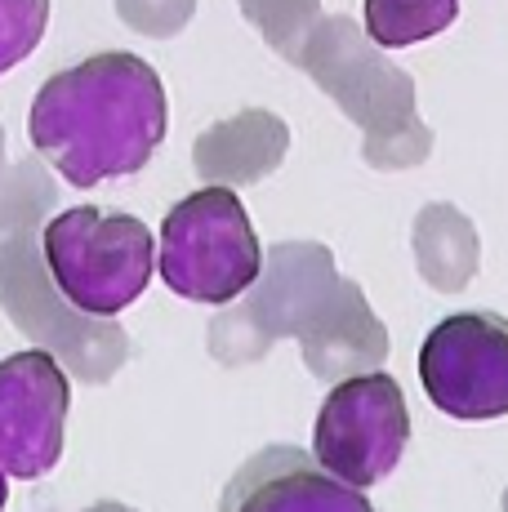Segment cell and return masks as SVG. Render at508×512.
I'll use <instances>...</instances> for the list:
<instances>
[{"label": "cell", "mask_w": 508, "mask_h": 512, "mask_svg": "<svg viewBox=\"0 0 508 512\" xmlns=\"http://www.w3.org/2000/svg\"><path fill=\"white\" fill-rule=\"evenodd\" d=\"M165 85L139 54L107 49L36 90L27 134L72 187L139 174L165 139Z\"/></svg>", "instance_id": "6da1fadb"}, {"label": "cell", "mask_w": 508, "mask_h": 512, "mask_svg": "<svg viewBox=\"0 0 508 512\" xmlns=\"http://www.w3.org/2000/svg\"><path fill=\"white\" fill-rule=\"evenodd\" d=\"M295 63H304L330 98L366 130V161L375 170H402L428 156V130L415 116V85L393 63L370 54L366 36L348 18L321 23L308 32Z\"/></svg>", "instance_id": "7a4b0ae2"}, {"label": "cell", "mask_w": 508, "mask_h": 512, "mask_svg": "<svg viewBox=\"0 0 508 512\" xmlns=\"http://www.w3.org/2000/svg\"><path fill=\"white\" fill-rule=\"evenodd\" d=\"M0 308L36 348L81 383H107L130 361V334L112 317H90L54 285L41 254V232L0 236Z\"/></svg>", "instance_id": "3957f363"}, {"label": "cell", "mask_w": 508, "mask_h": 512, "mask_svg": "<svg viewBox=\"0 0 508 512\" xmlns=\"http://www.w3.org/2000/svg\"><path fill=\"white\" fill-rule=\"evenodd\" d=\"M41 254L54 285L90 317H116L139 303L156 272V241L148 223L94 205L54 214L41 228Z\"/></svg>", "instance_id": "277c9868"}, {"label": "cell", "mask_w": 508, "mask_h": 512, "mask_svg": "<svg viewBox=\"0 0 508 512\" xmlns=\"http://www.w3.org/2000/svg\"><path fill=\"white\" fill-rule=\"evenodd\" d=\"M161 281L188 303L241 299L263 268V245L241 196L223 183L183 196L161 223Z\"/></svg>", "instance_id": "5b68a950"}, {"label": "cell", "mask_w": 508, "mask_h": 512, "mask_svg": "<svg viewBox=\"0 0 508 512\" xmlns=\"http://www.w3.org/2000/svg\"><path fill=\"white\" fill-rule=\"evenodd\" d=\"M339 285L335 254L317 241H281L268 250L246 299L223 303L210 321V357L219 366H250L277 339H299Z\"/></svg>", "instance_id": "8992f818"}, {"label": "cell", "mask_w": 508, "mask_h": 512, "mask_svg": "<svg viewBox=\"0 0 508 512\" xmlns=\"http://www.w3.org/2000/svg\"><path fill=\"white\" fill-rule=\"evenodd\" d=\"M410 446V410L393 374H353L321 401L312 459L339 481L366 490L402 464Z\"/></svg>", "instance_id": "52a82bcc"}, {"label": "cell", "mask_w": 508, "mask_h": 512, "mask_svg": "<svg viewBox=\"0 0 508 512\" xmlns=\"http://www.w3.org/2000/svg\"><path fill=\"white\" fill-rule=\"evenodd\" d=\"M419 383L442 415L486 423L508 415V317L455 312L428 330Z\"/></svg>", "instance_id": "ba28073f"}, {"label": "cell", "mask_w": 508, "mask_h": 512, "mask_svg": "<svg viewBox=\"0 0 508 512\" xmlns=\"http://www.w3.org/2000/svg\"><path fill=\"white\" fill-rule=\"evenodd\" d=\"M72 383L54 352L27 348L0 361V468L18 481L45 477L63 459Z\"/></svg>", "instance_id": "9c48e42d"}, {"label": "cell", "mask_w": 508, "mask_h": 512, "mask_svg": "<svg viewBox=\"0 0 508 512\" xmlns=\"http://www.w3.org/2000/svg\"><path fill=\"white\" fill-rule=\"evenodd\" d=\"M219 512H375L357 486L299 446H263L232 472Z\"/></svg>", "instance_id": "30bf717a"}, {"label": "cell", "mask_w": 508, "mask_h": 512, "mask_svg": "<svg viewBox=\"0 0 508 512\" xmlns=\"http://www.w3.org/2000/svg\"><path fill=\"white\" fill-rule=\"evenodd\" d=\"M304 343V361L317 379L339 383L353 374L379 370L388 361V330L384 321L370 312L366 294L357 281H344L330 290V299L321 303V312L308 321V330L299 334Z\"/></svg>", "instance_id": "8fae6325"}, {"label": "cell", "mask_w": 508, "mask_h": 512, "mask_svg": "<svg viewBox=\"0 0 508 512\" xmlns=\"http://www.w3.org/2000/svg\"><path fill=\"white\" fill-rule=\"evenodd\" d=\"M290 147V130L281 116L272 112H250L232 116V121H219L197 139L192 147V165L205 183H223V187H246L259 183L286 161Z\"/></svg>", "instance_id": "7c38bea8"}, {"label": "cell", "mask_w": 508, "mask_h": 512, "mask_svg": "<svg viewBox=\"0 0 508 512\" xmlns=\"http://www.w3.org/2000/svg\"><path fill=\"white\" fill-rule=\"evenodd\" d=\"M415 259L433 290L459 294L477 277V232L455 205H428L415 223Z\"/></svg>", "instance_id": "4fadbf2b"}, {"label": "cell", "mask_w": 508, "mask_h": 512, "mask_svg": "<svg viewBox=\"0 0 508 512\" xmlns=\"http://www.w3.org/2000/svg\"><path fill=\"white\" fill-rule=\"evenodd\" d=\"M455 18L459 0H366V36L384 49L433 41Z\"/></svg>", "instance_id": "5bb4252c"}, {"label": "cell", "mask_w": 508, "mask_h": 512, "mask_svg": "<svg viewBox=\"0 0 508 512\" xmlns=\"http://www.w3.org/2000/svg\"><path fill=\"white\" fill-rule=\"evenodd\" d=\"M58 201V187L41 161H18L14 170L0 174V232H41Z\"/></svg>", "instance_id": "9a60e30c"}, {"label": "cell", "mask_w": 508, "mask_h": 512, "mask_svg": "<svg viewBox=\"0 0 508 512\" xmlns=\"http://www.w3.org/2000/svg\"><path fill=\"white\" fill-rule=\"evenodd\" d=\"M246 18L263 32V41L295 63L304 49L312 18H317V0H241Z\"/></svg>", "instance_id": "2e32d148"}, {"label": "cell", "mask_w": 508, "mask_h": 512, "mask_svg": "<svg viewBox=\"0 0 508 512\" xmlns=\"http://www.w3.org/2000/svg\"><path fill=\"white\" fill-rule=\"evenodd\" d=\"M50 27V0H0V76L18 67Z\"/></svg>", "instance_id": "e0dca14e"}, {"label": "cell", "mask_w": 508, "mask_h": 512, "mask_svg": "<svg viewBox=\"0 0 508 512\" xmlns=\"http://www.w3.org/2000/svg\"><path fill=\"white\" fill-rule=\"evenodd\" d=\"M197 0H116V14L143 36H174L192 18Z\"/></svg>", "instance_id": "ac0fdd59"}, {"label": "cell", "mask_w": 508, "mask_h": 512, "mask_svg": "<svg viewBox=\"0 0 508 512\" xmlns=\"http://www.w3.org/2000/svg\"><path fill=\"white\" fill-rule=\"evenodd\" d=\"M81 512H139V508L116 504V499H99V504H90V508H81Z\"/></svg>", "instance_id": "d6986e66"}, {"label": "cell", "mask_w": 508, "mask_h": 512, "mask_svg": "<svg viewBox=\"0 0 508 512\" xmlns=\"http://www.w3.org/2000/svg\"><path fill=\"white\" fill-rule=\"evenodd\" d=\"M5 504H9V472L0 468V512H5Z\"/></svg>", "instance_id": "ffe728a7"}, {"label": "cell", "mask_w": 508, "mask_h": 512, "mask_svg": "<svg viewBox=\"0 0 508 512\" xmlns=\"http://www.w3.org/2000/svg\"><path fill=\"white\" fill-rule=\"evenodd\" d=\"M0 174H5V130H0Z\"/></svg>", "instance_id": "44dd1931"}, {"label": "cell", "mask_w": 508, "mask_h": 512, "mask_svg": "<svg viewBox=\"0 0 508 512\" xmlns=\"http://www.w3.org/2000/svg\"><path fill=\"white\" fill-rule=\"evenodd\" d=\"M504 512H508V486H504Z\"/></svg>", "instance_id": "7402d4cb"}]
</instances>
